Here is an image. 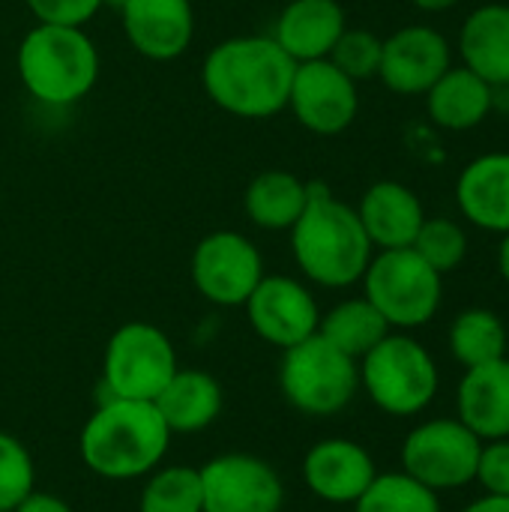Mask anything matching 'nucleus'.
<instances>
[{
	"mask_svg": "<svg viewBox=\"0 0 509 512\" xmlns=\"http://www.w3.org/2000/svg\"><path fill=\"white\" fill-rule=\"evenodd\" d=\"M507 345V324L492 309H465L450 324V354L465 369L507 357Z\"/></svg>",
	"mask_w": 509,
	"mask_h": 512,
	"instance_id": "26",
	"label": "nucleus"
},
{
	"mask_svg": "<svg viewBox=\"0 0 509 512\" xmlns=\"http://www.w3.org/2000/svg\"><path fill=\"white\" fill-rule=\"evenodd\" d=\"M483 441L456 417L417 423L402 441V471L432 492H456L474 483Z\"/></svg>",
	"mask_w": 509,
	"mask_h": 512,
	"instance_id": "9",
	"label": "nucleus"
},
{
	"mask_svg": "<svg viewBox=\"0 0 509 512\" xmlns=\"http://www.w3.org/2000/svg\"><path fill=\"white\" fill-rule=\"evenodd\" d=\"M456 420L480 441L509 438V360L465 369L456 387Z\"/></svg>",
	"mask_w": 509,
	"mask_h": 512,
	"instance_id": "17",
	"label": "nucleus"
},
{
	"mask_svg": "<svg viewBox=\"0 0 509 512\" xmlns=\"http://www.w3.org/2000/svg\"><path fill=\"white\" fill-rule=\"evenodd\" d=\"M459 54L471 72L495 90L509 87V6L486 3L474 9L459 33Z\"/></svg>",
	"mask_w": 509,
	"mask_h": 512,
	"instance_id": "22",
	"label": "nucleus"
},
{
	"mask_svg": "<svg viewBox=\"0 0 509 512\" xmlns=\"http://www.w3.org/2000/svg\"><path fill=\"white\" fill-rule=\"evenodd\" d=\"M129 45L147 60H177L195 36V12L189 0H126L120 9Z\"/></svg>",
	"mask_w": 509,
	"mask_h": 512,
	"instance_id": "16",
	"label": "nucleus"
},
{
	"mask_svg": "<svg viewBox=\"0 0 509 512\" xmlns=\"http://www.w3.org/2000/svg\"><path fill=\"white\" fill-rule=\"evenodd\" d=\"M498 270H501L504 282L509 285V234H504V240H501V249H498Z\"/></svg>",
	"mask_w": 509,
	"mask_h": 512,
	"instance_id": "37",
	"label": "nucleus"
},
{
	"mask_svg": "<svg viewBox=\"0 0 509 512\" xmlns=\"http://www.w3.org/2000/svg\"><path fill=\"white\" fill-rule=\"evenodd\" d=\"M171 447V432L153 402L99 399L87 417L78 453L90 474L126 483L156 471Z\"/></svg>",
	"mask_w": 509,
	"mask_h": 512,
	"instance_id": "2",
	"label": "nucleus"
},
{
	"mask_svg": "<svg viewBox=\"0 0 509 512\" xmlns=\"http://www.w3.org/2000/svg\"><path fill=\"white\" fill-rule=\"evenodd\" d=\"M309 204V183H303L297 174L270 168L261 171L243 198L246 216L264 228V231H291L294 222L303 216Z\"/></svg>",
	"mask_w": 509,
	"mask_h": 512,
	"instance_id": "24",
	"label": "nucleus"
},
{
	"mask_svg": "<svg viewBox=\"0 0 509 512\" xmlns=\"http://www.w3.org/2000/svg\"><path fill=\"white\" fill-rule=\"evenodd\" d=\"M450 69V45L435 27L411 24L384 39L378 78L402 96L426 93Z\"/></svg>",
	"mask_w": 509,
	"mask_h": 512,
	"instance_id": "15",
	"label": "nucleus"
},
{
	"mask_svg": "<svg viewBox=\"0 0 509 512\" xmlns=\"http://www.w3.org/2000/svg\"><path fill=\"white\" fill-rule=\"evenodd\" d=\"M192 285L213 306H243L264 279L258 246L240 231H213L192 252Z\"/></svg>",
	"mask_w": 509,
	"mask_h": 512,
	"instance_id": "10",
	"label": "nucleus"
},
{
	"mask_svg": "<svg viewBox=\"0 0 509 512\" xmlns=\"http://www.w3.org/2000/svg\"><path fill=\"white\" fill-rule=\"evenodd\" d=\"M297 63L273 36H231L210 48L201 84L213 105L243 120H264L288 108Z\"/></svg>",
	"mask_w": 509,
	"mask_h": 512,
	"instance_id": "1",
	"label": "nucleus"
},
{
	"mask_svg": "<svg viewBox=\"0 0 509 512\" xmlns=\"http://www.w3.org/2000/svg\"><path fill=\"white\" fill-rule=\"evenodd\" d=\"M360 387L369 402L390 417L423 414L441 387L435 357L408 333H387L360 363Z\"/></svg>",
	"mask_w": 509,
	"mask_h": 512,
	"instance_id": "5",
	"label": "nucleus"
},
{
	"mask_svg": "<svg viewBox=\"0 0 509 512\" xmlns=\"http://www.w3.org/2000/svg\"><path fill=\"white\" fill-rule=\"evenodd\" d=\"M222 384L204 369H177L165 390L153 399L171 435H195L210 429L222 414Z\"/></svg>",
	"mask_w": 509,
	"mask_h": 512,
	"instance_id": "21",
	"label": "nucleus"
},
{
	"mask_svg": "<svg viewBox=\"0 0 509 512\" xmlns=\"http://www.w3.org/2000/svg\"><path fill=\"white\" fill-rule=\"evenodd\" d=\"M36 489L30 450L9 432H0V512H12Z\"/></svg>",
	"mask_w": 509,
	"mask_h": 512,
	"instance_id": "30",
	"label": "nucleus"
},
{
	"mask_svg": "<svg viewBox=\"0 0 509 512\" xmlns=\"http://www.w3.org/2000/svg\"><path fill=\"white\" fill-rule=\"evenodd\" d=\"M456 3L459 0H414V6L423 12H444V9H453Z\"/></svg>",
	"mask_w": 509,
	"mask_h": 512,
	"instance_id": "36",
	"label": "nucleus"
},
{
	"mask_svg": "<svg viewBox=\"0 0 509 512\" xmlns=\"http://www.w3.org/2000/svg\"><path fill=\"white\" fill-rule=\"evenodd\" d=\"M138 512H204L201 474L192 465H159L144 477Z\"/></svg>",
	"mask_w": 509,
	"mask_h": 512,
	"instance_id": "27",
	"label": "nucleus"
},
{
	"mask_svg": "<svg viewBox=\"0 0 509 512\" xmlns=\"http://www.w3.org/2000/svg\"><path fill=\"white\" fill-rule=\"evenodd\" d=\"M432 270H438L441 276L444 273H453L465 255H468V234L459 222L447 219V216H435V219H426L417 231V240L411 246Z\"/></svg>",
	"mask_w": 509,
	"mask_h": 512,
	"instance_id": "29",
	"label": "nucleus"
},
{
	"mask_svg": "<svg viewBox=\"0 0 509 512\" xmlns=\"http://www.w3.org/2000/svg\"><path fill=\"white\" fill-rule=\"evenodd\" d=\"M12 512H72V507L63 498L51 495V492H36L33 489Z\"/></svg>",
	"mask_w": 509,
	"mask_h": 512,
	"instance_id": "34",
	"label": "nucleus"
},
{
	"mask_svg": "<svg viewBox=\"0 0 509 512\" xmlns=\"http://www.w3.org/2000/svg\"><path fill=\"white\" fill-rule=\"evenodd\" d=\"M345 27V9L339 0H291L279 12L270 36L294 63H309L330 57Z\"/></svg>",
	"mask_w": 509,
	"mask_h": 512,
	"instance_id": "18",
	"label": "nucleus"
},
{
	"mask_svg": "<svg viewBox=\"0 0 509 512\" xmlns=\"http://www.w3.org/2000/svg\"><path fill=\"white\" fill-rule=\"evenodd\" d=\"M429 117L450 132H465L480 126L492 105H495V87L483 81L468 66H450L429 90H426Z\"/></svg>",
	"mask_w": 509,
	"mask_h": 512,
	"instance_id": "23",
	"label": "nucleus"
},
{
	"mask_svg": "<svg viewBox=\"0 0 509 512\" xmlns=\"http://www.w3.org/2000/svg\"><path fill=\"white\" fill-rule=\"evenodd\" d=\"M252 330L273 348H294L303 339L318 333L321 324V309L315 294L282 273H273L255 285L249 300L243 303Z\"/></svg>",
	"mask_w": 509,
	"mask_h": 512,
	"instance_id": "12",
	"label": "nucleus"
},
{
	"mask_svg": "<svg viewBox=\"0 0 509 512\" xmlns=\"http://www.w3.org/2000/svg\"><path fill=\"white\" fill-rule=\"evenodd\" d=\"M387 333H390V324L366 297H351V300L336 303L327 315H321V324H318V336H324L330 345H336L342 354H348L357 363Z\"/></svg>",
	"mask_w": 509,
	"mask_h": 512,
	"instance_id": "25",
	"label": "nucleus"
},
{
	"mask_svg": "<svg viewBox=\"0 0 509 512\" xmlns=\"http://www.w3.org/2000/svg\"><path fill=\"white\" fill-rule=\"evenodd\" d=\"M372 249L357 210L333 198L324 183H309V204L291 228V252L303 276L321 288H348L363 279Z\"/></svg>",
	"mask_w": 509,
	"mask_h": 512,
	"instance_id": "3",
	"label": "nucleus"
},
{
	"mask_svg": "<svg viewBox=\"0 0 509 512\" xmlns=\"http://www.w3.org/2000/svg\"><path fill=\"white\" fill-rule=\"evenodd\" d=\"M375 477L372 453L351 438H324L303 456V483L324 504L354 507Z\"/></svg>",
	"mask_w": 509,
	"mask_h": 512,
	"instance_id": "14",
	"label": "nucleus"
},
{
	"mask_svg": "<svg viewBox=\"0 0 509 512\" xmlns=\"http://www.w3.org/2000/svg\"><path fill=\"white\" fill-rule=\"evenodd\" d=\"M24 90L51 108L81 102L99 81V51L84 27L36 21L15 54Z\"/></svg>",
	"mask_w": 509,
	"mask_h": 512,
	"instance_id": "4",
	"label": "nucleus"
},
{
	"mask_svg": "<svg viewBox=\"0 0 509 512\" xmlns=\"http://www.w3.org/2000/svg\"><path fill=\"white\" fill-rule=\"evenodd\" d=\"M177 369V351L168 333L147 321H129L105 345L102 399L153 402Z\"/></svg>",
	"mask_w": 509,
	"mask_h": 512,
	"instance_id": "8",
	"label": "nucleus"
},
{
	"mask_svg": "<svg viewBox=\"0 0 509 512\" xmlns=\"http://www.w3.org/2000/svg\"><path fill=\"white\" fill-rule=\"evenodd\" d=\"M354 512H444L441 495L405 471L378 474L354 501Z\"/></svg>",
	"mask_w": 509,
	"mask_h": 512,
	"instance_id": "28",
	"label": "nucleus"
},
{
	"mask_svg": "<svg viewBox=\"0 0 509 512\" xmlns=\"http://www.w3.org/2000/svg\"><path fill=\"white\" fill-rule=\"evenodd\" d=\"M462 216L495 234H509V153H486L465 165L456 183Z\"/></svg>",
	"mask_w": 509,
	"mask_h": 512,
	"instance_id": "20",
	"label": "nucleus"
},
{
	"mask_svg": "<svg viewBox=\"0 0 509 512\" xmlns=\"http://www.w3.org/2000/svg\"><path fill=\"white\" fill-rule=\"evenodd\" d=\"M123 3H126V0H105V6H114V9H117V12H120V9H123Z\"/></svg>",
	"mask_w": 509,
	"mask_h": 512,
	"instance_id": "38",
	"label": "nucleus"
},
{
	"mask_svg": "<svg viewBox=\"0 0 509 512\" xmlns=\"http://www.w3.org/2000/svg\"><path fill=\"white\" fill-rule=\"evenodd\" d=\"M462 512H509V498H498V495H483L477 501H471Z\"/></svg>",
	"mask_w": 509,
	"mask_h": 512,
	"instance_id": "35",
	"label": "nucleus"
},
{
	"mask_svg": "<svg viewBox=\"0 0 509 512\" xmlns=\"http://www.w3.org/2000/svg\"><path fill=\"white\" fill-rule=\"evenodd\" d=\"M444 276L432 270L411 246L384 249L372 255L363 273V297L384 315L390 330H417L426 327L444 297Z\"/></svg>",
	"mask_w": 509,
	"mask_h": 512,
	"instance_id": "7",
	"label": "nucleus"
},
{
	"mask_svg": "<svg viewBox=\"0 0 509 512\" xmlns=\"http://www.w3.org/2000/svg\"><path fill=\"white\" fill-rule=\"evenodd\" d=\"M381 48H384V39H378L372 30L345 27V33L339 36L327 60L339 66L351 81H366V78H375L381 69Z\"/></svg>",
	"mask_w": 509,
	"mask_h": 512,
	"instance_id": "31",
	"label": "nucleus"
},
{
	"mask_svg": "<svg viewBox=\"0 0 509 512\" xmlns=\"http://www.w3.org/2000/svg\"><path fill=\"white\" fill-rule=\"evenodd\" d=\"M204 512H282L279 471L252 453H222L198 468Z\"/></svg>",
	"mask_w": 509,
	"mask_h": 512,
	"instance_id": "11",
	"label": "nucleus"
},
{
	"mask_svg": "<svg viewBox=\"0 0 509 512\" xmlns=\"http://www.w3.org/2000/svg\"><path fill=\"white\" fill-rule=\"evenodd\" d=\"M357 216L363 222L372 246L384 249H408L417 240L420 225L426 222L423 201L396 180H381L366 189Z\"/></svg>",
	"mask_w": 509,
	"mask_h": 512,
	"instance_id": "19",
	"label": "nucleus"
},
{
	"mask_svg": "<svg viewBox=\"0 0 509 512\" xmlns=\"http://www.w3.org/2000/svg\"><path fill=\"white\" fill-rule=\"evenodd\" d=\"M288 108L294 111L303 129L315 135H339L357 120V81H351L327 57L297 63Z\"/></svg>",
	"mask_w": 509,
	"mask_h": 512,
	"instance_id": "13",
	"label": "nucleus"
},
{
	"mask_svg": "<svg viewBox=\"0 0 509 512\" xmlns=\"http://www.w3.org/2000/svg\"><path fill=\"white\" fill-rule=\"evenodd\" d=\"M279 390L303 417L342 414L360 390V366L324 336H309L282 351Z\"/></svg>",
	"mask_w": 509,
	"mask_h": 512,
	"instance_id": "6",
	"label": "nucleus"
},
{
	"mask_svg": "<svg viewBox=\"0 0 509 512\" xmlns=\"http://www.w3.org/2000/svg\"><path fill=\"white\" fill-rule=\"evenodd\" d=\"M24 3L36 21L69 24V27L87 24L99 12V6H105V0H24Z\"/></svg>",
	"mask_w": 509,
	"mask_h": 512,
	"instance_id": "33",
	"label": "nucleus"
},
{
	"mask_svg": "<svg viewBox=\"0 0 509 512\" xmlns=\"http://www.w3.org/2000/svg\"><path fill=\"white\" fill-rule=\"evenodd\" d=\"M474 483H480L486 495L509 498V438L483 441Z\"/></svg>",
	"mask_w": 509,
	"mask_h": 512,
	"instance_id": "32",
	"label": "nucleus"
}]
</instances>
